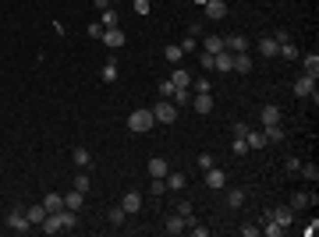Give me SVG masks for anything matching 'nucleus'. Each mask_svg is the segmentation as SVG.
I'll use <instances>...</instances> for the list:
<instances>
[{"instance_id":"nucleus-33","label":"nucleus","mask_w":319,"mask_h":237,"mask_svg":"<svg viewBox=\"0 0 319 237\" xmlns=\"http://www.w3.org/2000/svg\"><path fill=\"white\" fill-rule=\"evenodd\" d=\"M163 57H167V61H170V64H181V57H184V50H181V46H177V43H170V46H167V53H163Z\"/></svg>"},{"instance_id":"nucleus-5","label":"nucleus","mask_w":319,"mask_h":237,"mask_svg":"<svg viewBox=\"0 0 319 237\" xmlns=\"http://www.w3.org/2000/svg\"><path fill=\"white\" fill-rule=\"evenodd\" d=\"M224 50H227V53H248V36H241V32L224 36Z\"/></svg>"},{"instance_id":"nucleus-42","label":"nucleus","mask_w":319,"mask_h":237,"mask_svg":"<svg viewBox=\"0 0 319 237\" xmlns=\"http://www.w3.org/2000/svg\"><path fill=\"white\" fill-rule=\"evenodd\" d=\"M89 184H92L89 173H75V188H78V191H89Z\"/></svg>"},{"instance_id":"nucleus-14","label":"nucleus","mask_w":319,"mask_h":237,"mask_svg":"<svg viewBox=\"0 0 319 237\" xmlns=\"http://www.w3.org/2000/svg\"><path fill=\"white\" fill-rule=\"evenodd\" d=\"M25 216H29V223H32V227H39L50 213H46V205H43V202H36V205H29V209H25Z\"/></svg>"},{"instance_id":"nucleus-3","label":"nucleus","mask_w":319,"mask_h":237,"mask_svg":"<svg viewBox=\"0 0 319 237\" xmlns=\"http://www.w3.org/2000/svg\"><path fill=\"white\" fill-rule=\"evenodd\" d=\"M153 117H156V124H174L177 121V106L170 99H160L156 106H153Z\"/></svg>"},{"instance_id":"nucleus-38","label":"nucleus","mask_w":319,"mask_h":237,"mask_svg":"<svg viewBox=\"0 0 319 237\" xmlns=\"http://www.w3.org/2000/svg\"><path fill=\"white\" fill-rule=\"evenodd\" d=\"M149 195H167V181H163V177H153V184H149Z\"/></svg>"},{"instance_id":"nucleus-43","label":"nucleus","mask_w":319,"mask_h":237,"mask_svg":"<svg viewBox=\"0 0 319 237\" xmlns=\"http://www.w3.org/2000/svg\"><path fill=\"white\" fill-rule=\"evenodd\" d=\"M262 234V227H255V223H245L241 227V237H259Z\"/></svg>"},{"instance_id":"nucleus-50","label":"nucleus","mask_w":319,"mask_h":237,"mask_svg":"<svg viewBox=\"0 0 319 237\" xmlns=\"http://www.w3.org/2000/svg\"><path fill=\"white\" fill-rule=\"evenodd\" d=\"M302 234H305V237H316V234H319V220H316V216H312V223H309Z\"/></svg>"},{"instance_id":"nucleus-54","label":"nucleus","mask_w":319,"mask_h":237,"mask_svg":"<svg viewBox=\"0 0 319 237\" xmlns=\"http://www.w3.org/2000/svg\"><path fill=\"white\" fill-rule=\"evenodd\" d=\"M192 4H199V7H206V4H209V0H192Z\"/></svg>"},{"instance_id":"nucleus-35","label":"nucleus","mask_w":319,"mask_h":237,"mask_svg":"<svg viewBox=\"0 0 319 237\" xmlns=\"http://www.w3.org/2000/svg\"><path fill=\"white\" fill-rule=\"evenodd\" d=\"M124 220H128L124 205H114V209H110V223H114V227H124Z\"/></svg>"},{"instance_id":"nucleus-52","label":"nucleus","mask_w":319,"mask_h":237,"mask_svg":"<svg viewBox=\"0 0 319 237\" xmlns=\"http://www.w3.org/2000/svg\"><path fill=\"white\" fill-rule=\"evenodd\" d=\"M199 166H202V170H209V166H213V156H209V153H202V156H199Z\"/></svg>"},{"instance_id":"nucleus-21","label":"nucleus","mask_w":319,"mask_h":237,"mask_svg":"<svg viewBox=\"0 0 319 237\" xmlns=\"http://www.w3.org/2000/svg\"><path fill=\"white\" fill-rule=\"evenodd\" d=\"M43 205H46V213H61L64 209V195L50 191V195H43Z\"/></svg>"},{"instance_id":"nucleus-11","label":"nucleus","mask_w":319,"mask_h":237,"mask_svg":"<svg viewBox=\"0 0 319 237\" xmlns=\"http://www.w3.org/2000/svg\"><path fill=\"white\" fill-rule=\"evenodd\" d=\"M224 184H227V173H224V170H217V166H209V170H206V188L220 191Z\"/></svg>"},{"instance_id":"nucleus-55","label":"nucleus","mask_w":319,"mask_h":237,"mask_svg":"<svg viewBox=\"0 0 319 237\" xmlns=\"http://www.w3.org/2000/svg\"><path fill=\"white\" fill-rule=\"evenodd\" d=\"M107 4H110V7H117V0H107Z\"/></svg>"},{"instance_id":"nucleus-24","label":"nucleus","mask_w":319,"mask_h":237,"mask_svg":"<svg viewBox=\"0 0 319 237\" xmlns=\"http://www.w3.org/2000/svg\"><path fill=\"white\" fill-rule=\"evenodd\" d=\"M302 71H305V75H312V78H319V53L302 57Z\"/></svg>"},{"instance_id":"nucleus-46","label":"nucleus","mask_w":319,"mask_h":237,"mask_svg":"<svg viewBox=\"0 0 319 237\" xmlns=\"http://www.w3.org/2000/svg\"><path fill=\"white\" fill-rule=\"evenodd\" d=\"M231 135H234V138H245V135H248V124H245V121H238V124L231 128Z\"/></svg>"},{"instance_id":"nucleus-34","label":"nucleus","mask_w":319,"mask_h":237,"mask_svg":"<svg viewBox=\"0 0 319 237\" xmlns=\"http://www.w3.org/2000/svg\"><path fill=\"white\" fill-rule=\"evenodd\" d=\"M277 57H284V61H298V46L295 43H280V53Z\"/></svg>"},{"instance_id":"nucleus-44","label":"nucleus","mask_w":319,"mask_h":237,"mask_svg":"<svg viewBox=\"0 0 319 237\" xmlns=\"http://www.w3.org/2000/svg\"><path fill=\"white\" fill-rule=\"evenodd\" d=\"M199 68H206V71H213V53H206V50H202V53H199Z\"/></svg>"},{"instance_id":"nucleus-16","label":"nucleus","mask_w":319,"mask_h":237,"mask_svg":"<svg viewBox=\"0 0 319 237\" xmlns=\"http://www.w3.org/2000/svg\"><path fill=\"white\" fill-rule=\"evenodd\" d=\"M277 53H280V43H277L273 36L259 39V57H277Z\"/></svg>"},{"instance_id":"nucleus-18","label":"nucleus","mask_w":319,"mask_h":237,"mask_svg":"<svg viewBox=\"0 0 319 237\" xmlns=\"http://www.w3.org/2000/svg\"><path fill=\"white\" fill-rule=\"evenodd\" d=\"M163 181H167V191H184V184H188V177H184V173H177V170H170Z\"/></svg>"},{"instance_id":"nucleus-23","label":"nucleus","mask_w":319,"mask_h":237,"mask_svg":"<svg viewBox=\"0 0 319 237\" xmlns=\"http://www.w3.org/2000/svg\"><path fill=\"white\" fill-rule=\"evenodd\" d=\"M245 142H248V149H262V145H270V142H266V135H262V131H255V128H248Z\"/></svg>"},{"instance_id":"nucleus-4","label":"nucleus","mask_w":319,"mask_h":237,"mask_svg":"<svg viewBox=\"0 0 319 237\" xmlns=\"http://www.w3.org/2000/svg\"><path fill=\"white\" fill-rule=\"evenodd\" d=\"M291 88H295V96H302V99H305V96H316V78L302 71V75L295 78V85H291Z\"/></svg>"},{"instance_id":"nucleus-19","label":"nucleus","mask_w":319,"mask_h":237,"mask_svg":"<svg viewBox=\"0 0 319 237\" xmlns=\"http://www.w3.org/2000/svg\"><path fill=\"white\" fill-rule=\"evenodd\" d=\"M170 85H174V88H188V85H192V75H188V71H184V68H174V71H170Z\"/></svg>"},{"instance_id":"nucleus-8","label":"nucleus","mask_w":319,"mask_h":237,"mask_svg":"<svg viewBox=\"0 0 319 237\" xmlns=\"http://www.w3.org/2000/svg\"><path fill=\"white\" fill-rule=\"evenodd\" d=\"M280 117H284V110H280L277 103H266V106L259 110V121H262V128H266V124H280Z\"/></svg>"},{"instance_id":"nucleus-20","label":"nucleus","mask_w":319,"mask_h":237,"mask_svg":"<svg viewBox=\"0 0 319 237\" xmlns=\"http://www.w3.org/2000/svg\"><path fill=\"white\" fill-rule=\"evenodd\" d=\"M167 173H170V163H167L163 156L149 159V177H167Z\"/></svg>"},{"instance_id":"nucleus-40","label":"nucleus","mask_w":319,"mask_h":237,"mask_svg":"<svg viewBox=\"0 0 319 237\" xmlns=\"http://www.w3.org/2000/svg\"><path fill=\"white\" fill-rule=\"evenodd\" d=\"M231 153H234V156H245V153H248V142H245V138H234V142H231Z\"/></svg>"},{"instance_id":"nucleus-37","label":"nucleus","mask_w":319,"mask_h":237,"mask_svg":"<svg viewBox=\"0 0 319 237\" xmlns=\"http://www.w3.org/2000/svg\"><path fill=\"white\" fill-rule=\"evenodd\" d=\"M188 99H192V92H188V88H174V96H170V103H174V106H184Z\"/></svg>"},{"instance_id":"nucleus-22","label":"nucleus","mask_w":319,"mask_h":237,"mask_svg":"<svg viewBox=\"0 0 319 237\" xmlns=\"http://www.w3.org/2000/svg\"><path fill=\"white\" fill-rule=\"evenodd\" d=\"M202 50H206V53H220V50H224V36H217V32L206 36V39H202Z\"/></svg>"},{"instance_id":"nucleus-53","label":"nucleus","mask_w":319,"mask_h":237,"mask_svg":"<svg viewBox=\"0 0 319 237\" xmlns=\"http://www.w3.org/2000/svg\"><path fill=\"white\" fill-rule=\"evenodd\" d=\"M89 36H92V39H99V36H103V25H99V21H96V25H89Z\"/></svg>"},{"instance_id":"nucleus-12","label":"nucleus","mask_w":319,"mask_h":237,"mask_svg":"<svg viewBox=\"0 0 319 237\" xmlns=\"http://www.w3.org/2000/svg\"><path fill=\"white\" fill-rule=\"evenodd\" d=\"M309 205H316V195H309V191H295V195H291V209H295V213H302V209H309Z\"/></svg>"},{"instance_id":"nucleus-17","label":"nucleus","mask_w":319,"mask_h":237,"mask_svg":"<svg viewBox=\"0 0 319 237\" xmlns=\"http://www.w3.org/2000/svg\"><path fill=\"white\" fill-rule=\"evenodd\" d=\"M195 113H213V96L209 92H195Z\"/></svg>"},{"instance_id":"nucleus-26","label":"nucleus","mask_w":319,"mask_h":237,"mask_svg":"<svg viewBox=\"0 0 319 237\" xmlns=\"http://www.w3.org/2000/svg\"><path fill=\"white\" fill-rule=\"evenodd\" d=\"M262 135H266V142H284V124H266Z\"/></svg>"},{"instance_id":"nucleus-39","label":"nucleus","mask_w":319,"mask_h":237,"mask_svg":"<svg viewBox=\"0 0 319 237\" xmlns=\"http://www.w3.org/2000/svg\"><path fill=\"white\" fill-rule=\"evenodd\" d=\"M177 46H181L184 53H195V46H199V39H195V36H184V39H181Z\"/></svg>"},{"instance_id":"nucleus-1","label":"nucleus","mask_w":319,"mask_h":237,"mask_svg":"<svg viewBox=\"0 0 319 237\" xmlns=\"http://www.w3.org/2000/svg\"><path fill=\"white\" fill-rule=\"evenodd\" d=\"M156 128V117H153V110H135V113H128V131H135V135H146V131H153Z\"/></svg>"},{"instance_id":"nucleus-6","label":"nucleus","mask_w":319,"mask_h":237,"mask_svg":"<svg viewBox=\"0 0 319 237\" xmlns=\"http://www.w3.org/2000/svg\"><path fill=\"white\" fill-rule=\"evenodd\" d=\"M295 216H298V213H295L291 205H280V209H273V213H266V220H277V223H280L284 230H287V227L295 223Z\"/></svg>"},{"instance_id":"nucleus-10","label":"nucleus","mask_w":319,"mask_h":237,"mask_svg":"<svg viewBox=\"0 0 319 237\" xmlns=\"http://www.w3.org/2000/svg\"><path fill=\"white\" fill-rule=\"evenodd\" d=\"M213 68L217 71H234V53H227V50H220V53H213Z\"/></svg>"},{"instance_id":"nucleus-32","label":"nucleus","mask_w":319,"mask_h":237,"mask_svg":"<svg viewBox=\"0 0 319 237\" xmlns=\"http://www.w3.org/2000/svg\"><path fill=\"white\" fill-rule=\"evenodd\" d=\"M117 75H121V71H117V64H114V61H107V64H103V71H99V78H103V81H117Z\"/></svg>"},{"instance_id":"nucleus-27","label":"nucleus","mask_w":319,"mask_h":237,"mask_svg":"<svg viewBox=\"0 0 319 237\" xmlns=\"http://www.w3.org/2000/svg\"><path fill=\"white\" fill-rule=\"evenodd\" d=\"M298 173H302L309 184H316V181H319V166H316V163H302V166H298Z\"/></svg>"},{"instance_id":"nucleus-15","label":"nucleus","mask_w":319,"mask_h":237,"mask_svg":"<svg viewBox=\"0 0 319 237\" xmlns=\"http://www.w3.org/2000/svg\"><path fill=\"white\" fill-rule=\"evenodd\" d=\"M82 205H85V191H78V188H71V191L64 195V209H75V213H78Z\"/></svg>"},{"instance_id":"nucleus-9","label":"nucleus","mask_w":319,"mask_h":237,"mask_svg":"<svg viewBox=\"0 0 319 237\" xmlns=\"http://www.w3.org/2000/svg\"><path fill=\"white\" fill-rule=\"evenodd\" d=\"M206 18L209 21H224L227 18V0H209L206 4Z\"/></svg>"},{"instance_id":"nucleus-51","label":"nucleus","mask_w":319,"mask_h":237,"mask_svg":"<svg viewBox=\"0 0 319 237\" xmlns=\"http://www.w3.org/2000/svg\"><path fill=\"white\" fill-rule=\"evenodd\" d=\"M209 88H213V81H209V78H199V81H195V92H209Z\"/></svg>"},{"instance_id":"nucleus-2","label":"nucleus","mask_w":319,"mask_h":237,"mask_svg":"<svg viewBox=\"0 0 319 237\" xmlns=\"http://www.w3.org/2000/svg\"><path fill=\"white\" fill-rule=\"evenodd\" d=\"M4 223H7V230H14V234H25V230H29V227H32V223H29V216H25V209H21V205H14V209H11V213H7V220H4Z\"/></svg>"},{"instance_id":"nucleus-7","label":"nucleus","mask_w":319,"mask_h":237,"mask_svg":"<svg viewBox=\"0 0 319 237\" xmlns=\"http://www.w3.org/2000/svg\"><path fill=\"white\" fill-rule=\"evenodd\" d=\"M99 39H103V43H107L110 50H121V46L128 43V36H124L121 28H103V36H99Z\"/></svg>"},{"instance_id":"nucleus-36","label":"nucleus","mask_w":319,"mask_h":237,"mask_svg":"<svg viewBox=\"0 0 319 237\" xmlns=\"http://www.w3.org/2000/svg\"><path fill=\"white\" fill-rule=\"evenodd\" d=\"M262 234H266V237H284V227H280L277 220H266V227H262Z\"/></svg>"},{"instance_id":"nucleus-30","label":"nucleus","mask_w":319,"mask_h":237,"mask_svg":"<svg viewBox=\"0 0 319 237\" xmlns=\"http://www.w3.org/2000/svg\"><path fill=\"white\" fill-rule=\"evenodd\" d=\"M184 216H167V234H184Z\"/></svg>"},{"instance_id":"nucleus-41","label":"nucleus","mask_w":319,"mask_h":237,"mask_svg":"<svg viewBox=\"0 0 319 237\" xmlns=\"http://www.w3.org/2000/svg\"><path fill=\"white\" fill-rule=\"evenodd\" d=\"M298 166H302V159H298V156H287V159H284V170H287V173H298Z\"/></svg>"},{"instance_id":"nucleus-31","label":"nucleus","mask_w":319,"mask_h":237,"mask_svg":"<svg viewBox=\"0 0 319 237\" xmlns=\"http://www.w3.org/2000/svg\"><path fill=\"white\" fill-rule=\"evenodd\" d=\"M71 159H75V166H89V163H92V153H89L85 145H78V149L71 153Z\"/></svg>"},{"instance_id":"nucleus-29","label":"nucleus","mask_w":319,"mask_h":237,"mask_svg":"<svg viewBox=\"0 0 319 237\" xmlns=\"http://www.w3.org/2000/svg\"><path fill=\"white\" fill-rule=\"evenodd\" d=\"M245 198H248V195H245L241 188H231V191H227V205H231V209H241V205H245Z\"/></svg>"},{"instance_id":"nucleus-48","label":"nucleus","mask_w":319,"mask_h":237,"mask_svg":"<svg viewBox=\"0 0 319 237\" xmlns=\"http://www.w3.org/2000/svg\"><path fill=\"white\" fill-rule=\"evenodd\" d=\"M188 234H192V237H206V234H209V227H202V223H195V227H188Z\"/></svg>"},{"instance_id":"nucleus-47","label":"nucleus","mask_w":319,"mask_h":237,"mask_svg":"<svg viewBox=\"0 0 319 237\" xmlns=\"http://www.w3.org/2000/svg\"><path fill=\"white\" fill-rule=\"evenodd\" d=\"M174 96V85L170 81H160V99H170Z\"/></svg>"},{"instance_id":"nucleus-13","label":"nucleus","mask_w":319,"mask_h":237,"mask_svg":"<svg viewBox=\"0 0 319 237\" xmlns=\"http://www.w3.org/2000/svg\"><path fill=\"white\" fill-rule=\"evenodd\" d=\"M121 205H124V213H128V216H131V213H139V209H142V191H124Z\"/></svg>"},{"instance_id":"nucleus-28","label":"nucleus","mask_w":319,"mask_h":237,"mask_svg":"<svg viewBox=\"0 0 319 237\" xmlns=\"http://www.w3.org/2000/svg\"><path fill=\"white\" fill-rule=\"evenodd\" d=\"M234 71H238V75H248V71H252V57H248V53H234Z\"/></svg>"},{"instance_id":"nucleus-25","label":"nucleus","mask_w":319,"mask_h":237,"mask_svg":"<svg viewBox=\"0 0 319 237\" xmlns=\"http://www.w3.org/2000/svg\"><path fill=\"white\" fill-rule=\"evenodd\" d=\"M99 25H103V28H117V7H103Z\"/></svg>"},{"instance_id":"nucleus-49","label":"nucleus","mask_w":319,"mask_h":237,"mask_svg":"<svg viewBox=\"0 0 319 237\" xmlns=\"http://www.w3.org/2000/svg\"><path fill=\"white\" fill-rule=\"evenodd\" d=\"M177 216H192V202L181 198V202H177Z\"/></svg>"},{"instance_id":"nucleus-45","label":"nucleus","mask_w":319,"mask_h":237,"mask_svg":"<svg viewBox=\"0 0 319 237\" xmlns=\"http://www.w3.org/2000/svg\"><path fill=\"white\" fill-rule=\"evenodd\" d=\"M131 7H135V14H139V18H146V14H149V0H135Z\"/></svg>"}]
</instances>
